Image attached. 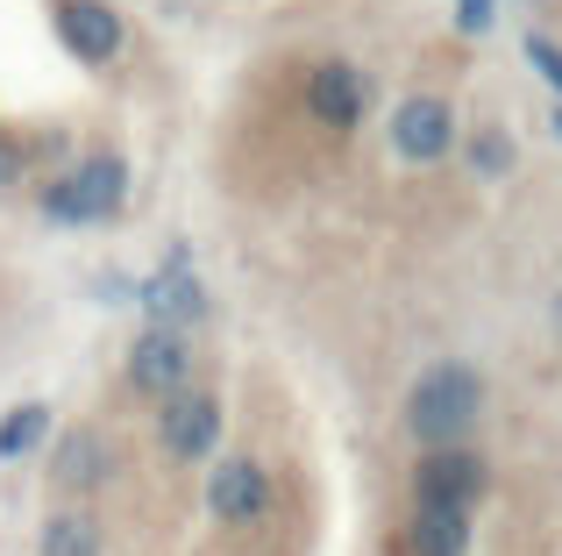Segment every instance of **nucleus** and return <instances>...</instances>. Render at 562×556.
<instances>
[{
  "label": "nucleus",
  "instance_id": "f257e3e1",
  "mask_svg": "<svg viewBox=\"0 0 562 556\" xmlns=\"http://www.w3.org/2000/svg\"><path fill=\"white\" fill-rule=\"evenodd\" d=\"M477 414H484V378L470 371L463 357L427 364L406 392V429H413V443H427V449H456L477 429Z\"/></svg>",
  "mask_w": 562,
  "mask_h": 556
},
{
  "label": "nucleus",
  "instance_id": "f03ea898",
  "mask_svg": "<svg viewBox=\"0 0 562 556\" xmlns=\"http://www.w3.org/2000/svg\"><path fill=\"white\" fill-rule=\"evenodd\" d=\"M122 200H128V165L122 157H86V165L65 171V179L43 186V222L86 229V222H108Z\"/></svg>",
  "mask_w": 562,
  "mask_h": 556
},
{
  "label": "nucleus",
  "instance_id": "7ed1b4c3",
  "mask_svg": "<svg viewBox=\"0 0 562 556\" xmlns=\"http://www.w3.org/2000/svg\"><path fill=\"white\" fill-rule=\"evenodd\" d=\"M157 449H165L171 464H200L221 449V392L206 386H186L179 400L157 407Z\"/></svg>",
  "mask_w": 562,
  "mask_h": 556
},
{
  "label": "nucleus",
  "instance_id": "20e7f679",
  "mask_svg": "<svg viewBox=\"0 0 562 556\" xmlns=\"http://www.w3.org/2000/svg\"><path fill=\"white\" fill-rule=\"evenodd\" d=\"M484 492H492V464H484L470 443L427 449V457L413 464V500H427V507H463V514H470Z\"/></svg>",
  "mask_w": 562,
  "mask_h": 556
},
{
  "label": "nucleus",
  "instance_id": "39448f33",
  "mask_svg": "<svg viewBox=\"0 0 562 556\" xmlns=\"http://www.w3.org/2000/svg\"><path fill=\"white\" fill-rule=\"evenodd\" d=\"M128 386H136L143 400H157V407L179 400V392L192 386V343L179 329H157L150 321V329L128 343Z\"/></svg>",
  "mask_w": 562,
  "mask_h": 556
},
{
  "label": "nucleus",
  "instance_id": "423d86ee",
  "mask_svg": "<svg viewBox=\"0 0 562 556\" xmlns=\"http://www.w3.org/2000/svg\"><path fill=\"white\" fill-rule=\"evenodd\" d=\"M300 100H306V114H314L321 129H335V136H349V129L371 114V86H363V71L349 65V57H321V65L306 71Z\"/></svg>",
  "mask_w": 562,
  "mask_h": 556
},
{
  "label": "nucleus",
  "instance_id": "0eeeda50",
  "mask_svg": "<svg viewBox=\"0 0 562 556\" xmlns=\"http://www.w3.org/2000/svg\"><path fill=\"white\" fill-rule=\"evenodd\" d=\"M456 151V108L435 93H413L392 108V157H406V165H441V157Z\"/></svg>",
  "mask_w": 562,
  "mask_h": 556
},
{
  "label": "nucleus",
  "instance_id": "6e6552de",
  "mask_svg": "<svg viewBox=\"0 0 562 556\" xmlns=\"http://www.w3.org/2000/svg\"><path fill=\"white\" fill-rule=\"evenodd\" d=\"M206 514L228 521V529H257L271 514V471L257 457H221L206 478Z\"/></svg>",
  "mask_w": 562,
  "mask_h": 556
},
{
  "label": "nucleus",
  "instance_id": "1a4fd4ad",
  "mask_svg": "<svg viewBox=\"0 0 562 556\" xmlns=\"http://www.w3.org/2000/svg\"><path fill=\"white\" fill-rule=\"evenodd\" d=\"M57 36H65L71 57L108 65V57H122L128 29H122V14H114L108 0H57Z\"/></svg>",
  "mask_w": 562,
  "mask_h": 556
},
{
  "label": "nucleus",
  "instance_id": "9d476101",
  "mask_svg": "<svg viewBox=\"0 0 562 556\" xmlns=\"http://www.w3.org/2000/svg\"><path fill=\"white\" fill-rule=\"evenodd\" d=\"M108 471H114V449H108V435L86 429V421H79V429H65V435L50 443V478H57L65 492H79V500L108 486Z\"/></svg>",
  "mask_w": 562,
  "mask_h": 556
},
{
  "label": "nucleus",
  "instance_id": "9b49d317",
  "mask_svg": "<svg viewBox=\"0 0 562 556\" xmlns=\"http://www.w3.org/2000/svg\"><path fill=\"white\" fill-rule=\"evenodd\" d=\"M100 549H108V529H100L93 507H57V514H43L36 556H100Z\"/></svg>",
  "mask_w": 562,
  "mask_h": 556
},
{
  "label": "nucleus",
  "instance_id": "f8f14e48",
  "mask_svg": "<svg viewBox=\"0 0 562 556\" xmlns=\"http://www.w3.org/2000/svg\"><path fill=\"white\" fill-rule=\"evenodd\" d=\"M406 549L413 556H470V514H463V507H427V500H413Z\"/></svg>",
  "mask_w": 562,
  "mask_h": 556
},
{
  "label": "nucleus",
  "instance_id": "ddd939ff",
  "mask_svg": "<svg viewBox=\"0 0 562 556\" xmlns=\"http://www.w3.org/2000/svg\"><path fill=\"white\" fill-rule=\"evenodd\" d=\"M143 307H150L157 329H179L186 335V321L206 314V292H200V278H192V271H157L150 286H143Z\"/></svg>",
  "mask_w": 562,
  "mask_h": 556
},
{
  "label": "nucleus",
  "instance_id": "4468645a",
  "mask_svg": "<svg viewBox=\"0 0 562 556\" xmlns=\"http://www.w3.org/2000/svg\"><path fill=\"white\" fill-rule=\"evenodd\" d=\"M36 443H50V407L29 400L0 421V457H36Z\"/></svg>",
  "mask_w": 562,
  "mask_h": 556
},
{
  "label": "nucleus",
  "instance_id": "2eb2a0df",
  "mask_svg": "<svg viewBox=\"0 0 562 556\" xmlns=\"http://www.w3.org/2000/svg\"><path fill=\"white\" fill-rule=\"evenodd\" d=\"M463 157H470L477 179H506V171H513V136H506V129H477V136L463 143Z\"/></svg>",
  "mask_w": 562,
  "mask_h": 556
},
{
  "label": "nucleus",
  "instance_id": "dca6fc26",
  "mask_svg": "<svg viewBox=\"0 0 562 556\" xmlns=\"http://www.w3.org/2000/svg\"><path fill=\"white\" fill-rule=\"evenodd\" d=\"M527 57H535V71L562 93V43H555V36H527Z\"/></svg>",
  "mask_w": 562,
  "mask_h": 556
},
{
  "label": "nucleus",
  "instance_id": "f3484780",
  "mask_svg": "<svg viewBox=\"0 0 562 556\" xmlns=\"http://www.w3.org/2000/svg\"><path fill=\"white\" fill-rule=\"evenodd\" d=\"M492 14H498V0H456V29H463V36H484Z\"/></svg>",
  "mask_w": 562,
  "mask_h": 556
},
{
  "label": "nucleus",
  "instance_id": "a211bd4d",
  "mask_svg": "<svg viewBox=\"0 0 562 556\" xmlns=\"http://www.w3.org/2000/svg\"><path fill=\"white\" fill-rule=\"evenodd\" d=\"M14 179H22V143L0 136V186H14Z\"/></svg>",
  "mask_w": 562,
  "mask_h": 556
},
{
  "label": "nucleus",
  "instance_id": "6ab92c4d",
  "mask_svg": "<svg viewBox=\"0 0 562 556\" xmlns=\"http://www.w3.org/2000/svg\"><path fill=\"white\" fill-rule=\"evenodd\" d=\"M555 136H562V108H555Z\"/></svg>",
  "mask_w": 562,
  "mask_h": 556
}]
</instances>
